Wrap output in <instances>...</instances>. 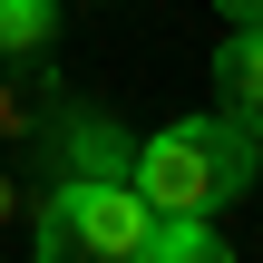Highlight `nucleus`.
<instances>
[{
    "mask_svg": "<svg viewBox=\"0 0 263 263\" xmlns=\"http://www.w3.org/2000/svg\"><path fill=\"white\" fill-rule=\"evenodd\" d=\"M263 176V137L254 127H234V117H176V127H156L146 146H137V166H127V185L156 205V215H224V205H244Z\"/></svg>",
    "mask_w": 263,
    "mask_h": 263,
    "instance_id": "nucleus-1",
    "label": "nucleus"
},
{
    "mask_svg": "<svg viewBox=\"0 0 263 263\" xmlns=\"http://www.w3.org/2000/svg\"><path fill=\"white\" fill-rule=\"evenodd\" d=\"M39 263H156V205L127 176H59L39 195Z\"/></svg>",
    "mask_w": 263,
    "mask_h": 263,
    "instance_id": "nucleus-2",
    "label": "nucleus"
},
{
    "mask_svg": "<svg viewBox=\"0 0 263 263\" xmlns=\"http://www.w3.org/2000/svg\"><path fill=\"white\" fill-rule=\"evenodd\" d=\"M215 98H224L234 127L263 137V29H224V49H215Z\"/></svg>",
    "mask_w": 263,
    "mask_h": 263,
    "instance_id": "nucleus-3",
    "label": "nucleus"
},
{
    "mask_svg": "<svg viewBox=\"0 0 263 263\" xmlns=\"http://www.w3.org/2000/svg\"><path fill=\"white\" fill-rule=\"evenodd\" d=\"M59 176H127L137 166V146L117 137V117H88V107H68V127H59Z\"/></svg>",
    "mask_w": 263,
    "mask_h": 263,
    "instance_id": "nucleus-4",
    "label": "nucleus"
},
{
    "mask_svg": "<svg viewBox=\"0 0 263 263\" xmlns=\"http://www.w3.org/2000/svg\"><path fill=\"white\" fill-rule=\"evenodd\" d=\"M156 263H234L215 215H156Z\"/></svg>",
    "mask_w": 263,
    "mask_h": 263,
    "instance_id": "nucleus-5",
    "label": "nucleus"
},
{
    "mask_svg": "<svg viewBox=\"0 0 263 263\" xmlns=\"http://www.w3.org/2000/svg\"><path fill=\"white\" fill-rule=\"evenodd\" d=\"M59 39V0H0V59H39Z\"/></svg>",
    "mask_w": 263,
    "mask_h": 263,
    "instance_id": "nucleus-6",
    "label": "nucleus"
},
{
    "mask_svg": "<svg viewBox=\"0 0 263 263\" xmlns=\"http://www.w3.org/2000/svg\"><path fill=\"white\" fill-rule=\"evenodd\" d=\"M224 10V29H263V0H215Z\"/></svg>",
    "mask_w": 263,
    "mask_h": 263,
    "instance_id": "nucleus-7",
    "label": "nucleus"
},
{
    "mask_svg": "<svg viewBox=\"0 0 263 263\" xmlns=\"http://www.w3.org/2000/svg\"><path fill=\"white\" fill-rule=\"evenodd\" d=\"M0 215H20V195H10V176H0Z\"/></svg>",
    "mask_w": 263,
    "mask_h": 263,
    "instance_id": "nucleus-8",
    "label": "nucleus"
}]
</instances>
